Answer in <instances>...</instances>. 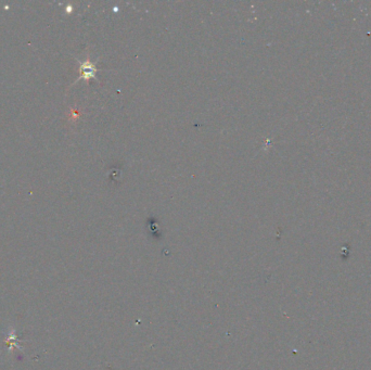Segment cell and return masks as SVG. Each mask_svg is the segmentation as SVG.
Segmentation results:
<instances>
[{
	"instance_id": "obj_1",
	"label": "cell",
	"mask_w": 371,
	"mask_h": 370,
	"mask_svg": "<svg viewBox=\"0 0 371 370\" xmlns=\"http://www.w3.org/2000/svg\"><path fill=\"white\" fill-rule=\"evenodd\" d=\"M79 62V73H81V75H79V77L77 78V81H79V79H84V81H86L87 83H89V81L92 78H96V72H97V68L96 66H94L93 63L90 61L89 57H87V59L81 62ZM77 81L75 83H77Z\"/></svg>"
},
{
	"instance_id": "obj_2",
	"label": "cell",
	"mask_w": 371,
	"mask_h": 370,
	"mask_svg": "<svg viewBox=\"0 0 371 370\" xmlns=\"http://www.w3.org/2000/svg\"><path fill=\"white\" fill-rule=\"evenodd\" d=\"M4 343H6V345L8 346L9 354H11L12 351L15 350V348L21 352H23V347L20 345L19 338L17 336V330H15L14 328H11L10 331H8L6 338H4Z\"/></svg>"
}]
</instances>
